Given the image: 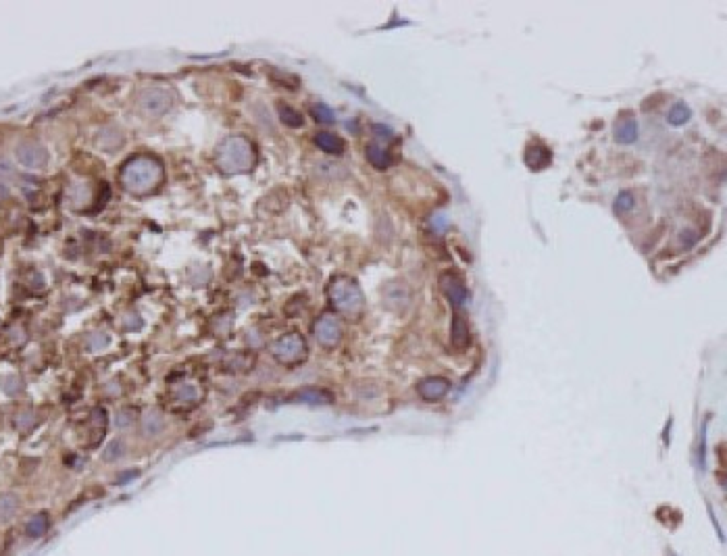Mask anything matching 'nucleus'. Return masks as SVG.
<instances>
[{"instance_id":"obj_22","label":"nucleus","mask_w":727,"mask_h":556,"mask_svg":"<svg viewBox=\"0 0 727 556\" xmlns=\"http://www.w3.org/2000/svg\"><path fill=\"white\" fill-rule=\"evenodd\" d=\"M690 115H692L690 109H688L684 102H677V104L671 107V111H669V115H667V121L671 125H684L690 121Z\"/></svg>"},{"instance_id":"obj_25","label":"nucleus","mask_w":727,"mask_h":556,"mask_svg":"<svg viewBox=\"0 0 727 556\" xmlns=\"http://www.w3.org/2000/svg\"><path fill=\"white\" fill-rule=\"evenodd\" d=\"M126 454V446H124V442H119V440H113L109 446H106V450H104V459L106 461H117V459H121Z\"/></svg>"},{"instance_id":"obj_16","label":"nucleus","mask_w":727,"mask_h":556,"mask_svg":"<svg viewBox=\"0 0 727 556\" xmlns=\"http://www.w3.org/2000/svg\"><path fill=\"white\" fill-rule=\"evenodd\" d=\"M96 144L104 151V153H113L124 144V133L117 127H106L98 133Z\"/></svg>"},{"instance_id":"obj_1","label":"nucleus","mask_w":727,"mask_h":556,"mask_svg":"<svg viewBox=\"0 0 727 556\" xmlns=\"http://www.w3.org/2000/svg\"><path fill=\"white\" fill-rule=\"evenodd\" d=\"M165 180L163 163L153 155L131 156L119 173V182L124 190L133 196H146L157 192L158 185Z\"/></svg>"},{"instance_id":"obj_12","label":"nucleus","mask_w":727,"mask_h":556,"mask_svg":"<svg viewBox=\"0 0 727 556\" xmlns=\"http://www.w3.org/2000/svg\"><path fill=\"white\" fill-rule=\"evenodd\" d=\"M450 344L454 350L463 352L471 346V329H469V323L461 317V315H454L452 317V323H450Z\"/></svg>"},{"instance_id":"obj_19","label":"nucleus","mask_w":727,"mask_h":556,"mask_svg":"<svg viewBox=\"0 0 727 556\" xmlns=\"http://www.w3.org/2000/svg\"><path fill=\"white\" fill-rule=\"evenodd\" d=\"M19 511V498L11 492L0 496V521H9Z\"/></svg>"},{"instance_id":"obj_7","label":"nucleus","mask_w":727,"mask_h":556,"mask_svg":"<svg viewBox=\"0 0 727 556\" xmlns=\"http://www.w3.org/2000/svg\"><path fill=\"white\" fill-rule=\"evenodd\" d=\"M438 281H440L442 294L452 307H465L469 302V290L461 276H457L454 271H442Z\"/></svg>"},{"instance_id":"obj_6","label":"nucleus","mask_w":727,"mask_h":556,"mask_svg":"<svg viewBox=\"0 0 727 556\" xmlns=\"http://www.w3.org/2000/svg\"><path fill=\"white\" fill-rule=\"evenodd\" d=\"M313 334H315V340L319 342V346L332 350L342 342V325H340L338 317L321 315L313 323Z\"/></svg>"},{"instance_id":"obj_18","label":"nucleus","mask_w":727,"mask_h":556,"mask_svg":"<svg viewBox=\"0 0 727 556\" xmlns=\"http://www.w3.org/2000/svg\"><path fill=\"white\" fill-rule=\"evenodd\" d=\"M48 525H50V517L46 513H35L32 519L28 521L26 531H28V535L32 540H38V538H42L48 531Z\"/></svg>"},{"instance_id":"obj_2","label":"nucleus","mask_w":727,"mask_h":556,"mask_svg":"<svg viewBox=\"0 0 727 556\" xmlns=\"http://www.w3.org/2000/svg\"><path fill=\"white\" fill-rule=\"evenodd\" d=\"M215 165L227 175L248 173L256 165L254 144L246 136H229L215 151Z\"/></svg>"},{"instance_id":"obj_23","label":"nucleus","mask_w":727,"mask_h":556,"mask_svg":"<svg viewBox=\"0 0 727 556\" xmlns=\"http://www.w3.org/2000/svg\"><path fill=\"white\" fill-rule=\"evenodd\" d=\"M311 115L315 117L319 124H334V111L323 104V102H317L311 107Z\"/></svg>"},{"instance_id":"obj_20","label":"nucleus","mask_w":727,"mask_h":556,"mask_svg":"<svg viewBox=\"0 0 727 556\" xmlns=\"http://www.w3.org/2000/svg\"><path fill=\"white\" fill-rule=\"evenodd\" d=\"M163 430V415L158 410H151L142 419V432L144 435H157Z\"/></svg>"},{"instance_id":"obj_8","label":"nucleus","mask_w":727,"mask_h":556,"mask_svg":"<svg viewBox=\"0 0 727 556\" xmlns=\"http://www.w3.org/2000/svg\"><path fill=\"white\" fill-rule=\"evenodd\" d=\"M17 160L26 167V169H42L46 163H48V155H46V151H44V146L42 144H38V142H32V140H28V142H21L19 146H17Z\"/></svg>"},{"instance_id":"obj_26","label":"nucleus","mask_w":727,"mask_h":556,"mask_svg":"<svg viewBox=\"0 0 727 556\" xmlns=\"http://www.w3.org/2000/svg\"><path fill=\"white\" fill-rule=\"evenodd\" d=\"M106 346H109V336H106V334H102V332L92 334V336L88 338V350H92V352L104 350Z\"/></svg>"},{"instance_id":"obj_11","label":"nucleus","mask_w":727,"mask_h":556,"mask_svg":"<svg viewBox=\"0 0 727 556\" xmlns=\"http://www.w3.org/2000/svg\"><path fill=\"white\" fill-rule=\"evenodd\" d=\"M523 160H525V165H528L530 171H542V169L550 167V163H552V153H550L548 146H544V144H540V142H532V144H528V148H525Z\"/></svg>"},{"instance_id":"obj_9","label":"nucleus","mask_w":727,"mask_h":556,"mask_svg":"<svg viewBox=\"0 0 727 556\" xmlns=\"http://www.w3.org/2000/svg\"><path fill=\"white\" fill-rule=\"evenodd\" d=\"M448 390H450V381L446 377H436V375L421 379L419 386H417L419 396L425 402L440 400V398H444L448 394Z\"/></svg>"},{"instance_id":"obj_4","label":"nucleus","mask_w":727,"mask_h":556,"mask_svg":"<svg viewBox=\"0 0 727 556\" xmlns=\"http://www.w3.org/2000/svg\"><path fill=\"white\" fill-rule=\"evenodd\" d=\"M271 354H273V359L280 365L296 367V365L307 361L309 346H307V340L298 332H290V334H285V336L278 338L271 344Z\"/></svg>"},{"instance_id":"obj_21","label":"nucleus","mask_w":727,"mask_h":556,"mask_svg":"<svg viewBox=\"0 0 727 556\" xmlns=\"http://www.w3.org/2000/svg\"><path fill=\"white\" fill-rule=\"evenodd\" d=\"M278 113H280L282 124H285L288 127H302V124H305L302 115H300L296 109L288 107V104H280V107H278Z\"/></svg>"},{"instance_id":"obj_15","label":"nucleus","mask_w":727,"mask_h":556,"mask_svg":"<svg viewBox=\"0 0 727 556\" xmlns=\"http://www.w3.org/2000/svg\"><path fill=\"white\" fill-rule=\"evenodd\" d=\"M635 138H638V121L630 115H623L621 119H617L615 140L619 144H632V142H635Z\"/></svg>"},{"instance_id":"obj_28","label":"nucleus","mask_w":727,"mask_h":556,"mask_svg":"<svg viewBox=\"0 0 727 556\" xmlns=\"http://www.w3.org/2000/svg\"><path fill=\"white\" fill-rule=\"evenodd\" d=\"M115 421H117L119 427H126V425H129V423L133 421V413H131V410H121V413L117 415Z\"/></svg>"},{"instance_id":"obj_17","label":"nucleus","mask_w":727,"mask_h":556,"mask_svg":"<svg viewBox=\"0 0 727 556\" xmlns=\"http://www.w3.org/2000/svg\"><path fill=\"white\" fill-rule=\"evenodd\" d=\"M367 160L378 169V171H386L392 165V155L386 146H381L378 142L367 146Z\"/></svg>"},{"instance_id":"obj_13","label":"nucleus","mask_w":727,"mask_h":556,"mask_svg":"<svg viewBox=\"0 0 727 556\" xmlns=\"http://www.w3.org/2000/svg\"><path fill=\"white\" fill-rule=\"evenodd\" d=\"M292 398H294V402H305V404L319 406V404H332L334 402V394L323 390V388H302Z\"/></svg>"},{"instance_id":"obj_27","label":"nucleus","mask_w":727,"mask_h":556,"mask_svg":"<svg viewBox=\"0 0 727 556\" xmlns=\"http://www.w3.org/2000/svg\"><path fill=\"white\" fill-rule=\"evenodd\" d=\"M373 131H376V138L378 140H386V142H392L394 140V131L386 125H373Z\"/></svg>"},{"instance_id":"obj_10","label":"nucleus","mask_w":727,"mask_h":556,"mask_svg":"<svg viewBox=\"0 0 727 556\" xmlns=\"http://www.w3.org/2000/svg\"><path fill=\"white\" fill-rule=\"evenodd\" d=\"M204 392L196 381H180L171 388V398L182 406H194L202 400Z\"/></svg>"},{"instance_id":"obj_5","label":"nucleus","mask_w":727,"mask_h":556,"mask_svg":"<svg viewBox=\"0 0 727 556\" xmlns=\"http://www.w3.org/2000/svg\"><path fill=\"white\" fill-rule=\"evenodd\" d=\"M140 111L151 115V117H160L171 111L173 107V94L167 88H146L138 96Z\"/></svg>"},{"instance_id":"obj_14","label":"nucleus","mask_w":727,"mask_h":556,"mask_svg":"<svg viewBox=\"0 0 727 556\" xmlns=\"http://www.w3.org/2000/svg\"><path fill=\"white\" fill-rule=\"evenodd\" d=\"M315 144L319 146V151L327 155H342L346 151V142L340 136L329 133V131H319L315 136Z\"/></svg>"},{"instance_id":"obj_3","label":"nucleus","mask_w":727,"mask_h":556,"mask_svg":"<svg viewBox=\"0 0 727 556\" xmlns=\"http://www.w3.org/2000/svg\"><path fill=\"white\" fill-rule=\"evenodd\" d=\"M327 298L336 312L348 319H359L365 310V296L361 285L348 276H336L327 283Z\"/></svg>"},{"instance_id":"obj_24","label":"nucleus","mask_w":727,"mask_h":556,"mask_svg":"<svg viewBox=\"0 0 727 556\" xmlns=\"http://www.w3.org/2000/svg\"><path fill=\"white\" fill-rule=\"evenodd\" d=\"M633 205H635V196H633L632 192H621L617 198H615V211L617 213H628V211H632L633 209Z\"/></svg>"}]
</instances>
